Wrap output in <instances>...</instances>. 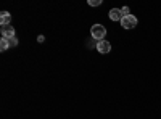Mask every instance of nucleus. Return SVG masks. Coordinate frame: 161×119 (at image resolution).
<instances>
[{
  "label": "nucleus",
  "mask_w": 161,
  "mask_h": 119,
  "mask_svg": "<svg viewBox=\"0 0 161 119\" xmlns=\"http://www.w3.org/2000/svg\"><path fill=\"white\" fill-rule=\"evenodd\" d=\"M121 13H123V18H124V16H129V15H130V13H129V8H127V7H123V8H121Z\"/></svg>",
  "instance_id": "nucleus-10"
},
{
  "label": "nucleus",
  "mask_w": 161,
  "mask_h": 119,
  "mask_svg": "<svg viewBox=\"0 0 161 119\" xmlns=\"http://www.w3.org/2000/svg\"><path fill=\"white\" fill-rule=\"evenodd\" d=\"M8 48H10V44H8V39L2 37V39H0V50H2V51H7Z\"/></svg>",
  "instance_id": "nucleus-7"
},
{
  "label": "nucleus",
  "mask_w": 161,
  "mask_h": 119,
  "mask_svg": "<svg viewBox=\"0 0 161 119\" xmlns=\"http://www.w3.org/2000/svg\"><path fill=\"white\" fill-rule=\"evenodd\" d=\"M97 50L100 51V53H103V55H105V53H110V51H111V44L103 39V41L97 42Z\"/></svg>",
  "instance_id": "nucleus-3"
},
{
  "label": "nucleus",
  "mask_w": 161,
  "mask_h": 119,
  "mask_svg": "<svg viewBox=\"0 0 161 119\" xmlns=\"http://www.w3.org/2000/svg\"><path fill=\"white\" fill-rule=\"evenodd\" d=\"M87 3L90 7H98V5H102V0H87Z\"/></svg>",
  "instance_id": "nucleus-8"
},
{
  "label": "nucleus",
  "mask_w": 161,
  "mask_h": 119,
  "mask_svg": "<svg viewBox=\"0 0 161 119\" xmlns=\"http://www.w3.org/2000/svg\"><path fill=\"white\" fill-rule=\"evenodd\" d=\"M8 44H10V47H16V45H18V39H16V37L8 39Z\"/></svg>",
  "instance_id": "nucleus-9"
},
{
  "label": "nucleus",
  "mask_w": 161,
  "mask_h": 119,
  "mask_svg": "<svg viewBox=\"0 0 161 119\" xmlns=\"http://www.w3.org/2000/svg\"><path fill=\"white\" fill-rule=\"evenodd\" d=\"M11 23V15L8 11H2L0 13V24L2 26H8Z\"/></svg>",
  "instance_id": "nucleus-6"
},
{
  "label": "nucleus",
  "mask_w": 161,
  "mask_h": 119,
  "mask_svg": "<svg viewBox=\"0 0 161 119\" xmlns=\"http://www.w3.org/2000/svg\"><path fill=\"white\" fill-rule=\"evenodd\" d=\"M121 26H123L124 29H134L137 26V18L134 15H129V16H124L121 19Z\"/></svg>",
  "instance_id": "nucleus-2"
},
{
  "label": "nucleus",
  "mask_w": 161,
  "mask_h": 119,
  "mask_svg": "<svg viewBox=\"0 0 161 119\" xmlns=\"http://www.w3.org/2000/svg\"><path fill=\"white\" fill-rule=\"evenodd\" d=\"M90 35H92L93 39H95L97 42L103 41L105 35H106V29H105V26H102V24H93V26H92V29H90Z\"/></svg>",
  "instance_id": "nucleus-1"
},
{
  "label": "nucleus",
  "mask_w": 161,
  "mask_h": 119,
  "mask_svg": "<svg viewBox=\"0 0 161 119\" xmlns=\"http://www.w3.org/2000/svg\"><path fill=\"white\" fill-rule=\"evenodd\" d=\"M2 37H5V39L15 37V28H13L11 24H8V26H2Z\"/></svg>",
  "instance_id": "nucleus-4"
},
{
  "label": "nucleus",
  "mask_w": 161,
  "mask_h": 119,
  "mask_svg": "<svg viewBox=\"0 0 161 119\" xmlns=\"http://www.w3.org/2000/svg\"><path fill=\"white\" fill-rule=\"evenodd\" d=\"M110 19H111V21H121V19H123L121 8H111V10H110Z\"/></svg>",
  "instance_id": "nucleus-5"
}]
</instances>
